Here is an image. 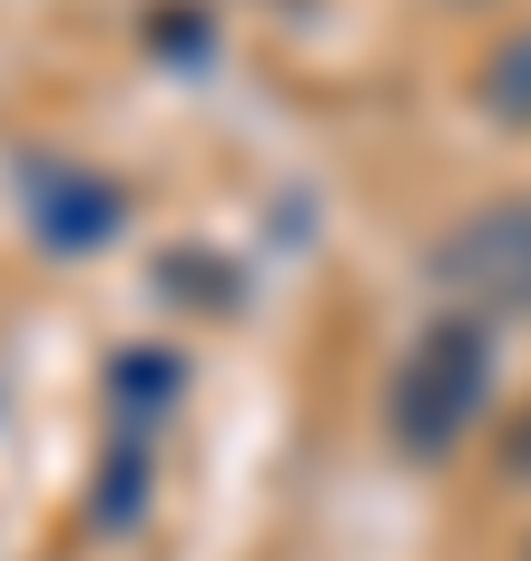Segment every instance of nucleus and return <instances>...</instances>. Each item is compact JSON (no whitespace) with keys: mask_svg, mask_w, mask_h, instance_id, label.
Masks as SVG:
<instances>
[{"mask_svg":"<svg viewBox=\"0 0 531 561\" xmlns=\"http://www.w3.org/2000/svg\"><path fill=\"white\" fill-rule=\"evenodd\" d=\"M483 394H493V335H483V316H443V325H424V345L394 375V434L414 454H443L483 414Z\"/></svg>","mask_w":531,"mask_h":561,"instance_id":"obj_1","label":"nucleus"},{"mask_svg":"<svg viewBox=\"0 0 531 561\" xmlns=\"http://www.w3.org/2000/svg\"><path fill=\"white\" fill-rule=\"evenodd\" d=\"M434 276H443L473 316H512V306H531V197H503V207L463 217V227L434 247Z\"/></svg>","mask_w":531,"mask_h":561,"instance_id":"obj_2","label":"nucleus"},{"mask_svg":"<svg viewBox=\"0 0 531 561\" xmlns=\"http://www.w3.org/2000/svg\"><path fill=\"white\" fill-rule=\"evenodd\" d=\"M30 207H39V227H49V247H59V256H89V247L118 227V187L69 178V168H39V178H30Z\"/></svg>","mask_w":531,"mask_h":561,"instance_id":"obj_3","label":"nucleus"},{"mask_svg":"<svg viewBox=\"0 0 531 561\" xmlns=\"http://www.w3.org/2000/svg\"><path fill=\"white\" fill-rule=\"evenodd\" d=\"M493 99L531 118V49H512V59H493Z\"/></svg>","mask_w":531,"mask_h":561,"instance_id":"obj_4","label":"nucleus"},{"mask_svg":"<svg viewBox=\"0 0 531 561\" xmlns=\"http://www.w3.org/2000/svg\"><path fill=\"white\" fill-rule=\"evenodd\" d=\"M512 463H522V473H531V414H522V424H512Z\"/></svg>","mask_w":531,"mask_h":561,"instance_id":"obj_5","label":"nucleus"}]
</instances>
